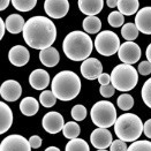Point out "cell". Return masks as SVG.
<instances>
[{
  "label": "cell",
  "instance_id": "obj_19",
  "mask_svg": "<svg viewBox=\"0 0 151 151\" xmlns=\"http://www.w3.org/2000/svg\"><path fill=\"white\" fill-rule=\"evenodd\" d=\"M39 60L46 67H55L59 60H60V55L57 49L54 47H47L44 50H40L39 52Z\"/></svg>",
  "mask_w": 151,
  "mask_h": 151
},
{
  "label": "cell",
  "instance_id": "obj_32",
  "mask_svg": "<svg viewBox=\"0 0 151 151\" xmlns=\"http://www.w3.org/2000/svg\"><path fill=\"white\" fill-rule=\"evenodd\" d=\"M128 151H151L150 141H134L129 147Z\"/></svg>",
  "mask_w": 151,
  "mask_h": 151
},
{
  "label": "cell",
  "instance_id": "obj_27",
  "mask_svg": "<svg viewBox=\"0 0 151 151\" xmlns=\"http://www.w3.org/2000/svg\"><path fill=\"white\" fill-rule=\"evenodd\" d=\"M66 151H89L90 148H89L88 143L82 139H78V137H75V139H72L67 144H66Z\"/></svg>",
  "mask_w": 151,
  "mask_h": 151
},
{
  "label": "cell",
  "instance_id": "obj_13",
  "mask_svg": "<svg viewBox=\"0 0 151 151\" xmlns=\"http://www.w3.org/2000/svg\"><path fill=\"white\" fill-rule=\"evenodd\" d=\"M21 84L15 80H7L0 87V96L6 101H15L21 97Z\"/></svg>",
  "mask_w": 151,
  "mask_h": 151
},
{
  "label": "cell",
  "instance_id": "obj_24",
  "mask_svg": "<svg viewBox=\"0 0 151 151\" xmlns=\"http://www.w3.org/2000/svg\"><path fill=\"white\" fill-rule=\"evenodd\" d=\"M82 25H83V29H84L86 32H88V34H97L101 29V21L96 15L87 16L83 20Z\"/></svg>",
  "mask_w": 151,
  "mask_h": 151
},
{
  "label": "cell",
  "instance_id": "obj_43",
  "mask_svg": "<svg viewBox=\"0 0 151 151\" xmlns=\"http://www.w3.org/2000/svg\"><path fill=\"white\" fill-rule=\"evenodd\" d=\"M106 5H107L110 8L118 7V0H106Z\"/></svg>",
  "mask_w": 151,
  "mask_h": 151
},
{
  "label": "cell",
  "instance_id": "obj_35",
  "mask_svg": "<svg viewBox=\"0 0 151 151\" xmlns=\"http://www.w3.org/2000/svg\"><path fill=\"white\" fill-rule=\"evenodd\" d=\"M128 149L126 142L122 141V139H115L111 143L110 145V150L111 151H126Z\"/></svg>",
  "mask_w": 151,
  "mask_h": 151
},
{
  "label": "cell",
  "instance_id": "obj_30",
  "mask_svg": "<svg viewBox=\"0 0 151 151\" xmlns=\"http://www.w3.org/2000/svg\"><path fill=\"white\" fill-rule=\"evenodd\" d=\"M57 99L58 98L55 97V95L52 91H50V90L43 91L40 93V96H39V103L44 107H52V106H54L55 103H57Z\"/></svg>",
  "mask_w": 151,
  "mask_h": 151
},
{
  "label": "cell",
  "instance_id": "obj_7",
  "mask_svg": "<svg viewBox=\"0 0 151 151\" xmlns=\"http://www.w3.org/2000/svg\"><path fill=\"white\" fill-rule=\"evenodd\" d=\"M93 45L101 55L110 57L119 51L121 44H120V39L115 32L111 30H105L97 35Z\"/></svg>",
  "mask_w": 151,
  "mask_h": 151
},
{
  "label": "cell",
  "instance_id": "obj_21",
  "mask_svg": "<svg viewBox=\"0 0 151 151\" xmlns=\"http://www.w3.org/2000/svg\"><path fill=\"white\" fill-rule=\"evenodd\" d=\"M5 22H6V29L8 30V32L14 35L22 32L25 24L24 19L19 14H11Z\"/></svg>",
  "mask_w": 151,
  "mask_h": 151
},
{
  "label": "cell",
  "instance_id": "obj_15",
  "mask_svg": "<svg viewBox=\"0 0 151 151\" xmlns=\"http://www.w3.org/2000/svg\"><path fill=\"white\" fill-rule=\"evenodd\" d=\"M8 59L16 67H23L29 63L30 53L22 45H15L8 52Z\"/></svg>",
  "mask_w": 151,
  "mask_h": 151
},
{
  "label": "cell",
  "instance_id": "obj_17",
  "mask_svg": "<svg viewBox=\"0 0 151 151\" xmlns=\"http://www.w3.org/2000/svg\"><path fill=\"white\" fill-rule=\"evenodd\" d=\"M29 84L35 90H44L50 84V75L44 69H35L29 76Z\"/></svg>",
  "mask_w": 151,
  "mask_h": 151
},
{
  "label": "cell",
  "instance_id": "obj_3",
  "mask_svg": "<svg viewBox=\"0 0 151 151\" xmlns=\"http://www.w3.org/2000/svg\"><path fill=\"white\" fill-rule=\"evenodd\" d=\"M51 89L58 99L63 101H73L81 91V80L74 72L63 70L53 77Z\"/></svg>",
  "mask_w": 151,
  "mask_h": 151
},
{
  "label": "cell",
  "instance_id": "obj_1",
  "mask_svg": "<svg viewBox=\"0 0 151 151\" xmlns=\"http://www.w3.org/2000/svg\"><path fill=\"white\" fill-rule=\"evenodd\" d=\"M23 38L28 46L35 50H44L50 47L57 38L55 25L49 17L32 16L23 28Z\"/></svg>",
  "mask_w": 151,
  "mask_h": 151
},
{
  "label": "cell",
  "instance_id": "obj_9",
  "mask_svg": "<svg viewBox=\"0 0 151 151\" xmlns=\"http://www.w3.org/2000/svg\"><path fill=\"white\" fill-rule=\"evenodd\" d=\"M118 55H119V59L124 63L133 65L139 60L141 49L136 43H134L132 40H127L126 43L120 45V49L118 51Z\"/></svg>",
  "mask_w": 151,
  "mask_h": 151
},
{
  "label": "cell",
  "instance_id": "obj_14",
  "mask_svg": "<svg viewBox=\"0 0 151 151\" xmlns=\"http://www.w3.org/2000/svg\"><path fill=\"white\" fill-rule=\"evenodd\" d=\"M103 73V65L96 58H88L81 65V74L87 80H96Z\"/></svg>",
  "mask_w": 151,
  "mask_h": 151
},
{
  "label": "cell",
  "instance_id": "obj_2",
  "mask_svg": "<svg viewBox=\"0 0 151 151\" xmlns=\"http://www.w3.org/2000/svg\"><path fill=\"white\" fill-rule=\"evenodd\" d=\"M93 43L89 37L88 32L72 31L69 32L63 43V50L65 55L73 61H83L88 59L92 52Z\"/></svg>",
  "mask_w": 151,
  "mask_h": 151
},
{
  "label": "cell",
  "instance_id": "obj_44",
  "mask_svg": "<svg viewBox=\"0 0 151 151\" xmlns=\"http://www.w3.org/2000/svg\"><path fill=\"white\" fill-rule=\"evenodd\" d=\"M145 55H147V58H148V61H150V63H151V43L148 45V47H147Z\"/></svg>",
  "mask_w": 151,
  "mask_h": 151
},
{
  "label": "cell",
  "instance_id": "obj_40",
  "mask_svg": "<svg viewBox=\"0 0 151 151\" xmlns=\"http://www.w3.org/2000/svg\"><path fill=\"white\" fill-rule=\"evenodd\" d=\"M143 133L144 135L148 137V139H151V119L147 120L143 125Z\"/></svg>",
  "mask_w": 151,
  "mask_h": 151
},
{
  "label": "cell",
  "instance_id": "obj_41",
  "mask_svg": "<svg viewBox=\"0 0 151 151\" xmlns=\"http://www.w3.org/2000/svg\"><path fill=\"white\" fill-rule=\"evenodd\" d=\"M5 28H6V22H4L2 19H0V39L4 38V35H5Z\"/></svg>",
  "mask_w": 151,
  "mask_h": 151
},
{
  "label": "cell",
  "instance_id": "obj_34",
  "mask_svg": "<svg viewBox=\"0 0 151 151\" xmlns=\"http://www.w3.org/2000/svg\"><path fill=\"white\" fill-rule=\"evenodd\" d=\"M72 118L75 120V121H82L86 119L87 116V109L83 106V105H80L77 104L75 106H73L72 109Z\"/></svg>",
  "mask_w": 151,
  "mask_h": 151
},
{
  "label": "cell",
  "instance_id": "obj_16",
  "mask_svg": "<svg viewBox=\"0 0 151 151\" xmlns=\"http://www.w3.org/2000/svg\"><path fill=\"white\" fill-rule=\"evenodd\" d=\"M135 24L144 35H151V7H143L135 16Z\"/></svg>",
  "mask_w": 151,
  "mask_h": 151
},
{
  "label": "cell",
  "instance_id": "obj_42",
  "mask_svg": "<svg viewBox=\"0 0 151 151\" xmlns=\"http://www.w3.org/2000/svg\"><path fill=\"white\" fill-rule=\"evenodd\" d=\"M9 2H12V0H0V11H5L8 7Z\"/></svg>",
  "mask_w": 151,
  "mask_h": 151
},
{
  "label": "cell",
  "instance_id": "obj_33",
  "mask_svg": "<svg viewBox=\"0 0 151 151\" xmlns=\"http://www.w3.org/2000/svg\"><path fill=\"white\" fill-rule=\"evenodd\" d=\"M141 92H142V99L144 101V104L151 109V77L144 82Z\"/></svg>",
  "mask_w": 151,
  "mask_h": 151
},
{
  "label": "cell",
  "instance_id": "obj_25",
  "mask_svg": "<svg viewBox=\"0 0 151 151\" xmlns=\"http://www.w3.org/2000/svg\"><path fill=\"white\" fill-rule=\"evenodd\" d=\"M139 30L137 29L136 24L134 23H126L122 25L121 28V36L125 38L126 40H135L139 37Z\"/></svg>",
  "mask_w": 151,
  "mask_h": 151
},
{
  "label": "cell",
  "instance_id": "obj_20",
  "mask_svg": "<svg viewBox=\"0 0 151 151\" xmlns=\"http://www.w3.org/2000/svg\"><path fill=\"white\" fill-rule=\"evenodd\" d=\"M13 124V112L11 107L1 101L0 103V134L6 133Z\"/></svg>",
  "mask_w": 151,
  "mask_h": 151
},
{
  "label": "cell",
  "instance_id": "obj_5",
  "mask_svg": "<svg viewBox=\"0 0 151 151\" xmlns=\"http://www.w3.org/2000/svg\"><path fill=\"white\" fill-rule=\"evenodd\" d=\"M139 82V73L128 63H121L115 66L111 73V83L115 90L126 92L136 87Z\"/></svg>",
  "mask_w": 151,
  "mask_h": 151
},
{
  "label": "cell",
  "instance_id": "obj_11",
  "mask_svg": "<svg viewBox=\"0 0 151 151\" xmlns=\"http://www.w3.org/2000/svg\"><path fill=\"white\" fill-rule=\"evenodd\" d=\"M90 141H91V144L98 151L106 150L113 142L111 132L107 130V128H101V127H98L91 133Z\"/></svg>",
  "mask_w": 151,
  "mask_h": 151
},
{
  "label": "cell",
  "instance_id": "obj_4",
  "mask_svg": "<svg viewBox=\"0 0 151 151\" xmlns=\"http://www.w3.org/2000/svg\"><path fill=\"white\" fill-rule=\"evenodd\" d=\"M114 132L118 139L125 142H134L143 133V122L136 114H121L114 124Z\"/></svg>",
  "mask_w": 151,
  "mask_h": 151
},
{
  "label": "cell",
  "instance_id": "obj_29",
  "mask_svg": "<svg viewBox=\"0 0 151 151\" xmlns=\"http://www.w3.org/2000/svg\"><path fill=\"white\" fill-rule=\"evenodd\" d=\"M116 104H118V107L122 111H129L133 109L134 106V98L128 95V93H122L116 99Z\"/></svg>",
  "mask_w": 151,
  "mask_h": 151
},
{
  "label": "cell",
  "instance_id": "obj_39",
  "mask_svg": "<svg viewBox=\"0 0 151 151\" xmlns=\"http://www.w3.org/2000/svg\"><path fill=\"white\" fill-rule=\"evenodd\" d=\"M98 82L101 86H105V84H110L111 83V74H107V73H101V75L98 76Z\"/></svg>",
  "mask_w": 151,
  "mask_h": 151
},
{
  "label": "cell",
  "instance_id": "obj_10",
  "mask_svg": "<svg viewBox=\"0 0 151 151\" xmlns=\"http://www.w3.org/2000/svg\"><path fill=\"white\" fill-rule=\"evenodd\" d=\"M44 11L51 19H63L69 11L68 0H45Z\"/></svg>",
  "mask_w": 151,
  "mask_h": 151
},
{
  "label": "cell",
  "instance_id": "obj_31",
  "mask_svg": "<svg viewBox=\"0 0 151 151\" xmlns=\"http://www.w3.org/2000/svg\"><path fill=\"white\" fill-rule=\"evenodd\" d=\"M107 22L113 28H119L122 27L125 19H124V14L120 13L119 11H114V12L110 13V15L107 16Z\"/></svg>",
  "mask_w": 151,
  "mask_h": 151
},
{
  "label": "cell",
  "instance_id": "obj_22",
  "mask_svg": "<svg viewBox=\"0 0 151 151\" xmlns=\"http://www.w3.org/2000/svg\"><path fill=\"white\" fill-rule=\"evenodd\" d=\"M39 110V103L34 97H25L20 103V111L25 116H32Z\"/></svg>",
  "mask_w": 151,
  "mask_h": 151
},
{
  "label": "cell",
  "instance_id": "obj_38",
  "mask_svg": "<svg viewBox=\"0 0 151 151\" xmlns=\"http://www.w3.org/2000/svg\"><path fill=\"white\" fill-rule=\"evenodd\" d=\"M29 143H30V145H31V149H38L39 147H42L43 141H42V139H40L38 135H32V136L29 139Z\"/></svg>",
  "mask_w": 151,
  "mask_h": 151
},
{
  "label": "cell",
  "instance_id": "obj_23",
  "mask_svg": "<svg viewBox=\"0 0 151 151\" xmlns=\"http://www.w3.org/2000/svg\"><path fill=\"white\" fill-rule=\"evenodd\" d=\"M139 0H118V9L126 16H130L139 11Z\"/></svg>",
  "mask_w": 151,
  "mask_h": 151
},
{
  "label": "cell",
  "instance_id": "obj_28",
  "mask_svg": "<svg viewBox=\"0 0 151 151\" xmlns=\"http://www.w3.org/2000/svg\"><path fill=\"white\" fill-rule=\"evenodd\" d=\"M37 0H12L13 7L19 12H30L35 8Z\"/></svg>",
  "mask_w": 151,
  "mask_h": 151
},
{
  "label": "cell",
  "instance_id": "obj_12",
  "mask_svg": "<svg viewBox=\"0 0 151 151\" xmlns=\"http://www.w3.org/2000/svg\"><path fill=\"white\" fill-rule=\"evenodd\" d=\"M42 125L44 130H46L50 134H57L60 130H63L65 122L63 116L59 112H49L43 116Z\"/></svg>",
  "mask_w": 151,
  "mask_h": 151
},
{
  "label": "cell",
  "instance_id": "obj_37",
  "mask_svg": "<svg viewBox=\"0 0 151 151\" xmlns=\"http://www.w3.org/2000/svg\"><path fill=\"white\" fill-rule=\"evenodd\" d=\"M139 73L141 75L145 76L151 74V63L150 61H142L139 65Z\"/></svg>",
  "mask_w": 151,
  "mask_h": 151
},
{
  "label": "cell",
  "instance_id": "obj_6",
  "mask_svg": "<svg viewBox=\"0 0 151 151\" xmlns=\"http://www.w3.org/2000/svg\"><path fill=\"white\" fill-rule=\"evenodd\" d=\"M91 120L97 127L110 128L116 121V110L113 103L107 101H97L90 111Z\"/></svg>",
  "mask_w": 151,
  "mask_h": 151
},
{
  "label": "cell",
  "instance_id": "obj_26",
  "mask_svg": "<svg viewBox=\"0 0 151 151\" xmlns=\"http://www.w3.org/2000/svg\"><path fill=\"white\" fill-rule=\"evenodd\" d=\"M63 136L67 137V139H72L78 137L80 133H81V128L78 126V124L75 121H69L67 124H65V126L63 128Z\"/></svg>",
  "mask_w": 151,
  "mask_h": 151
},
{
  "label": "cell",
  "instance_id": "obj_36",
  "mask_svg": "<svg viewBox=\"0 0 151 151\" xmlns=\"http://www.w3.org/2000/svg\"><path fill=\"white\" fill-rule=\"evenodd\" d=\"M114 90H115V88L113 87V84L110 83V84L101 86V89H99V92H101V95L104 97V98H110V97L113 96Z\"/></svg>",
  "mask_w": 151,
  "mask_h": 151
},
{
  "label": "cell",
  "instance_id": "obj_45",
  "mask_svg": "<svg viewBox=\"0 0 151 151\" xmlns=\"http://www.w3.org/2000/svg\"><path fill=\"white\" fill-rule=\"evenodd\" d=\"M46 151H59L60 149H58L57 147H49L47 149H45Z\"/></svg>",
  "mask_w": 151,
  "mask_h": 151
},
{
  "label": "cell",
  "instance_id": "obj_18",
  "mask_svg": "<svg viewBox=\"0 0 151 151\" xmlns=\"http://www.w3.org/2000/svg\"><path fill=\"white\" fill-rule=\"evenodd\" d=\"M80 11L87 16L97 15L104 7V0H78L77 1Z\"/></svg>",
  "mask_w": 151,
  "mask_h": 151
},
{
  "label": "cell",
  "instance_id": "obj_8",
  "mask_svg": "<svg viewBox=\"0 0 151 151\" xmlns=\"http://www.w3.org/2000/svg\"><path fill=\"white\" fill-rule=\"evenodd\" d=\"M1 151H30L31 145L29 143V139L24 136L13 134L2 139L0 144Z\"/></svg>",
  "mask_w": 151,
  "mask_h": 151
}]
</instances>
